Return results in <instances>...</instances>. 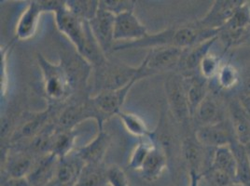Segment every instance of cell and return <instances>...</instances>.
I'll return each mask as SVG.
<instances>
[{
    "label": "cell",
    "mask_w": 250,
    "mask_h": 186,
    "mask_svg": "<svg viewBox=\"0 0 250 186\" xmlns=\"http://www.w3.org/2000/svg\"><path fill=\"white\" fill-rule=\"evenodd\" d=\"M219 35V31L204 27L198 20L186 24L171 26L155 34H148L145 38L138 41L117 43L115 44L112 52L143 48L150 50L164 47L188 50L202 42L216 37Z\"/></svg>",
    "instance_id": "obj_1"
},
{
    "label": "cell",
    "mask_w": 250,
    "mask_h": 186,
    "mask_svg": "<svg viewBox=\"0 0 250 186\" xmlns=\"http://www.w3.org/2000/svg\"><path fill=\"white\" fill-rule=\"evenodd\" d=\"M56 27L71 42L75 50L93 67L106 59L90 27L84 21L67 10L66 6L54 13Z\"/></svg>",
    "instance_id": "obj_2"
},
{
    "label": "cell",
    "mask_w": 250,
    "mask_h": 186,
    "mask_svg": "<svg viewBox=\"0 0 250 186\" xmlns=\"http://www.w3.org/2000/svg\"><path fill=\"white\" fill-rule=\"evenodd\" d=\"M93 72L95 94L105 91L119 90L130 83L137 82L142 78L149 76L143 62L139 66L133 67L107 58L98 65L94 66Z\"/></svg>",
    "instance_id": "obj_3"
},
{
    "label": "cell",
    "mask_w": 250,
    "mask_h": 186,
    "mask_svg": "<svg viewBox=\"0 0 250 186\" xmlns=\"http://www.w3.org/2000/svg\"><path fill=\"white\" fill-rule=\"evenodd\" d=\"M37 59L42 70L44 92L49 101L55 104L68 99L73 88L62 64L49 62L41 53Z\"/></svg>",
    "instance_id": "obj_4"
},
{
    "label": "cell",
    "mask_w": 250,
    "mask_h": 186,
    "mask_svg": "<svg viewBox=\"0 0 250 186\" xmlns=\"http://www.w3.org/2000/svg\"><path fill=\"white\" fill-rule=\"evenodd\" d=\"M88 119L95 120L98 124L99 130H103L104 122L107 120L94 106L91 97L74 101L64 107L57 117L56 125L59 130H74L77 125Z\"/></svg>",
    "instance_id": "obj_5"
},
{
    "label": "cell",
    "mask_w": 250,
    "mask_h": 186,
    "mask_svg": "<svg viewBox=\"0 0 250 186\" xmlns=\"http://www.w3.org/2000/svg\"><path fill=\"white\" fill-rule=\"evenodd\" d=\"M167 103L177 121L187 123L191 119L188 101L187 79L180 74H172L166 81Z\"/></svg>",
    "instance_id": "obj_6"
},
{
    "label": "cell",
    "mask_w": 250,
    "mask_h": 186,
    "mask_svg": "<svg viewBox=\"0 0 250 186\" xmlns=\"http://www.w3.org/2000/svg\"><path fill=\"white\" fill-rule=\"evenodd\" d=\"M184 52L185 50L174 47H164L148 50L143 61L148 75L172 71L176 67L178 68Z\"/></svg>",
    "instance_id": "obj_7"
},
{
    "label": "cell",
    "mask_w": 250,
    "mask_h": 186,
    "mask_svg": "<svg viewBox=\"0 0 250 186\" xmlns=\"http://www.w3.org/2000/svg\"><path fill=\"white\" fill-rule=\"evenodd\" d=\"M194 135L201 145L209 149L230 145L236 141L232 125L228 118L215 124L200 127Z\"/></svg>",
    "instance_id": "obj_8"
},
{
    "label": "cell",
    "mask_w": 250,
    "mask_h": 186,
    "mask_svg": "<svg viewBox=\"0 0 250 186\" xmlns=\"http://www.w3.org/2000/svg\"><path fill=\"white\" fill-rule=\"evenodd\" d=\"M148 35L146 27L141 23L134 11H126L115 18V43L141 40Z\"/></svg>",
    "instance_id": "obj_9"
},
{
    "label": "cell",
    "mask_w": 250,
    "mask_h": 186,
    "mask_svg": "<svg viewBox=\"0 0 250 186\" xmlns=\"http://www.w3.org/2000/svg\"><path fill=\"white\" fill-rule=\"evenodd\" d=\"M136 83V81L130 83L129 85L119 90L96 93L91 97V100L97 110L106 119H108L110 116L117 115L118 113L122 111V107L125 104L126 97Z\"/></svg>",
    "instance_id": "obj_10"
},
{
    "label": "cell",
    "mask_w": 250,
    "mask_h": 186,
    "mask_svg": "<svg viewBox=\"0 0 250 186\" xmlns=\"http://www.w3.org/2000/svg\"><path fill=\"white\" fill-rule=\"evenodd\" d=\"M243 2L244 1L241 0H217L213 3L208 13L199 21L208 29L220 31Z\"/></svg>",
    "instance_id": "obj_11"
},
{
    "label": "cell",
    "mask_w": 250,
    "mask_h": 186,
    "mask_svg": "<svg viewBox=\"0 0 250 186\" xmlns=\"http://www.w3.org/2000/svg\"><path fill=\"white\" fill-rule=\"evenodd\" d=\"M115 18L116 16L113 14L99 9L94 19L89 21L94 37L105 55L113 50L116 44L114 40Z\"/></svg>",
    "instance_id": "obj_12"
},
{
    "label": "cell",
    "mask_w": 250,
    "mask_h": 186,
    "mask_svg": "<svg viewBox=\"0 0 250 186\" xmlns=\"http://www.w3.org/2000/svg\"><path fill=\"white\" fill-rule=\"evenodd\" d=\"M84 166L83 160L77 154L75 149L69 155L59 158L53 181L58 186H75Z\"/></svg>",
    "instance_id": "obj_13"
},
{
    "label": "cell",
    "mask_w": 250,
    "mask_h": 186,
    "mask_svg": "<svg viewBox=\"0 0 250 186\" xmlns=\"http://www.w3.org/2000/svg\"><path fill=\"white\" fill-rule=\"evenodd\" d=\"M60 63L68 75L73 91L86 87L88 78L93 72V66L85 61L78 52L74 55L69 54L62 56Z\"/></svg>",
    "instance_id": "obj_14"
},
{
    "label": "cell",
    "mask_w": 250,
    "mask_h": 186,
    "mask_svg": "<svg viewBox=\"0 0 250 186\" xmlns=\"http://www.w3.org/2000/svg\"><path fill=\"white\" fill-rule=\"evenodd\" d=\"M218 39L219 36L207 41L202 42L194 46L193 48L185 50L182 60L178 66V69L180 70V74L186 78H189L199 74L200 63L208 54L210 49Z\"/></svg>",
    "instance_id": "obj_15"
},
{
    "label": "cell",
    "mask_w": 250,
    "mask_h": 186,
    "mask_svg": "<svg viewBox=\"0 0 250 186\" xmlns=\"http://www.w3.org/2000/svg\"><path fill=\"white\" fill-rule=\"evenodd\" d=\"M42 13L44 12L40 0H33L27 4L16 25L15 34L17 39L27 40L36 35Z\"/></svg>",
    "instance_id": "obj_16"
},
{
    "label": "cell",
    "mask_w": 250,
    "mask_h": 186,
    "mask_svg": "<svg viewBox=\"0 0 250 186\" xmlns=\"http://www.w3.org/2000/svg\"><path fill=\"white\" fill-rule=\"evenodd\" d=\"M191 119H193L198 128L215 124L227 119L224 114V108L219 99L209 93L205 100L199 104Z\"/></svg>",
    "instance_id": "obj_17"
},
{
    "label": "cell",
    "mask_w": 250,
    "mask_h": 186,
    "mask_svg": "<svg viewBox=\"0 0 250 186\" xmlns=\"http://www.w3.org/2000/svg\"><path fill=\"white\" fill-rule=\"evenodd\" d=\"M37 157L24 149H15L10 153L4 163L7 178H27Z\"/></svg>",
    "instance_id": "obj_18"
},
{
    "label": "cell",
    "mask_w": 250,
    "mask_h": 186,
    "mask_svg": "<svg viewBox=\"0 0 250 186\" xmlns=\"http://www.w3.org/2000/svg\"><path fill=\"white\" fill-rule=\"evenodd\" d=\"M59 158L52 154L37 157L27 180L31 186H44L54 180Z\"/></svg>",
    "instance_id": "obj_19"
},
{
    "label": "cell",
    "mask_w": 250,
    "mask_h": 186,
    "mask_svg": "<svg viewBox=\"0 0 250 186\" xmlns=\"http://www.w3.org/2000/svg\"><path fill=\"white\" fill-rule=\"evenodd\" d=\"M230 123L232 125L236 141L241 145L250 144V112L240 101L232 100L229 105Z\"/></svg>",
    "instance_id": "obj_20"
},
{
    "label": "cell",
    "mask_w": 250,
    "mask_h": 186,
    "mask_svg": "<svg viewBox=\"0 0 250 186\" xmlns=\"http://www.w3.org/2000/svg\"><path fill=\"white\" fill-rule=\"evenodd\" d=\"M167 161L165 147L156 141L138 172L146 182H155L167 169Z\"/></svg>",
    "instance_id": "obj_21"
},
{
    "label": "cell",
    "mask_w": 250,
    "mask_h": 186,
    "mask_svg": "<svg viewBox=\"0 0 250 186\" xmlns=\"http://www.w3.org/2000/svg\"><path fill=\"white\" fill-rule=\"evenodd\" d=\"M53 112L52 107L47 110L30 115L21 127L15 130L11 136V142L19 143L24 140L30 141L34 137L40 134L42 130L51 123V116Z\"/></svg>",
    "instance_id": "obj_22"
},
{
    "label": "cell",
    "mask_w": 250,
    "mask_h": 186,
    "mask_svg": "<svg viewBox=\"0 0 250 186\" xmlns=\"http://www.w3.org/2000/svg\"><path fill=\"white\" fill-rule=\"evenodd\" d=\"M110 145V137L103 130H99L92 142L83 147L77 148L76 152L85 164L104 163V156Z\"/></svg>",
    "instance_id": "obj_23"
},
{
    "label": "cell",
    "mask_w": 250,
    "mask_h": 186,
    "mask_svg": "<svg viewBox=\"0 0 250 186\" xmlns=\"http://www.w3.org/2000/svg\"><path fill=\"white\" fill-rule=\"evenodd\" d=\"M208 167L225 172L236 180L237 161L230 145L212 149V154L209 156Z\"/></svg>",
    "instance_id": "obj_24"
},
{
    "label": "cell",
    "mask_w": 250,
    "mask_h": 186,
    "mask_svg": "<svg viewBox=\"0 0 250 186\" xmlns=\"http://www.w3.org/2000/svg\"><path fill=\"white\" fill-rule=\"evenodd\" d=\"M186 78V77H185ZM188 87V101L190 115L194 114L199 104H201L205 98L208 95V80L202 77L200 74L192 77L186 78Z\"/></svg>",
    "instance_id": "obj_25"
},
{
    "label": "cell",
    "mask_w": 250,
    "mask_h": 186,
    "mask_svg": "<svg viewBox=\"0 0 250 186\" xmlns=\"http://www.w3.org/2000/svg\"><path fill=\"white\" fill-rule=\"evenodd\" d=\"M108 167L104 163L85 164L82 174L75 186H105Z\"/></svg>",
    "instance_id": "obj_26"
},
{
    "label": "cell",
    "mask_w": 250,
    "mask_h": 186,
    "mask_svg": "<svg viewBox=\"0 0 250 186\" xmlns=\"http://www.w3.org/2000/svg\"><path fill=\"white\" fill-rule=\"evenodd\" d=\"M205 146L201 145L194 137H188L184 141L182 150L189 170H197L203 174L202 168L205 163Z\"/></svg>",
    "instance_id": "obj_27"
},
{
    "label": "cell",
    "mask_w": 250,
    "mask_h": 186,
    "mask_svg": "<svg viewBox=\"0 0 250 186\" xmlns=\"http://www.w3.org/2000/svg\"><path fill=\"white\" fill-rule=\"evenodd\" d=\"M117 116L121 119L126 130L129 133L136 136L139 139L156 140L155 130H153V131L149 130L146 127V123L144 122V120L141 117H139L138 115L121 111L120 113H118Z\"/></svg>",
    "instance_id": "obj_28"
},
{
    "label": "cell",
    "mask_w": 250,
    "mask_h": 186,
    "mask_svg": "<svg viewBox=\"0 0 250 186\" xmlns=\"http://www.w3.org/2000/svg\"><path fill=\"white\" fill-rule=\"evenodd\" d=\"M76 142V132L74 130H59L57 128L55 133L52 138L51 154L57 156L58 158H62L72 153L74 145Z\"/></svg>",
    "instance_id": "obj_29"
},
{
    "label": "cell",
    "mask_w": 250,
    "mask_h": 186,
    "mask_svg": "<svg viewBox=\"0 0 250 186\" xmlns=\"http://www.w3.org/2000/svg\"><path fill=\"white\" fill-rule=\"evenodd\" d=\"M230 147L237 161L236 182L244 186H250V162L246 146L235 141Z\"/></svg>",
    "instance_id": "obj_30"
},
{
    "label": "cell",
    "mask_w": 250,
    "mask_h": 186,
    "mask_svg": "<svg viewBox=\"0 0 250 186\" xmlns=\"http://www.w3.org/2000/svg\"><path fill=\"white\" fill-rule=\"evenodd\" d=\"M67 10L84 21H92L99 11V1L97 0H68Z\"/></svg>",
    "instance_id": "obj_31"
},
{
    "label": "cell",
    "mask_w": 250,
    "mask_h": 186,
    "mask_svg": "<svg viewBox=\"0 0 250 186\" xmlns=\"http://www.w3.org/2000/svg\"><path fill=\"white\" fill-rule=\"evenodd\" d=\"M214 79L219 90L230 91L239 84L240 73L230 62L222 63Z\"/></svg>",
    "instance_id": "obj_32"
},
{
    "label": "cell",
    "mask_w": 250,
    "mask_h": 186,
    "mask_svg": "<svg viewBox=\"0 0 250 186\" xmlns=\"http://www.w3.org/2000/svg\"><path fill=\"white\" fill-rule=\"evenodd\" d=\"M156 143V140L150 139H139L138 144L136 145L134 151L132 152L129 159V167L133 170L139 171L141 167L144 164L145 160L151 151L152 147Z\"/></svg>",
    "instance_id": "obj_33"
},
{
    "label": "cell",
    "mask_w": 250,
    "mask_h": 186,
    "mask_svg": "<svg viewBox=\"0 0 250 186\" xmlns=\"http://www.w3.org/2000/svg\"><path fill=\"white\" fill-rule=\"evenodd\" d=\"M221 64L222 62L220 57L209 52L200 63L199 74L207 80L214 79L219 72Z\"/></svg>",
    "instance_id": "obj_34"
},
{
    "label": "cell",
    "mask_w": 250,
    "mask_h": 186,
    "mask_svg": "<svg viewBox=\"0 0 250 186\" xmlns=\"http://www.w3.org/2000/svg\"><path fill=\"white\" fill-rule=\"evenodd\" d=\"M136 3L132 0H100L99 9L117 16L126 11H134Z\"/></svg>",
    "instance_id": "obj_35"
},
{
    "label": "cell",
    "mask_w": 250,
    "mask_h": 186,
    "mask_svg": "<svg viewBox=\"0 0 250 186\" xmlns=\"http://www.w3.org/2000/svg\"><path fill=\"white\" fill-rule=\"evenodd\" d=\"M107 183L110 186H130L125 170L116 165L108 167Z\"/></svg>",
    "instance_id": "obj_36"
},
{
    "label": "cell",
    "mask_w": 250,
    "mask_h": 186,
    "mask_svg": "<svg viewBox=\"0 0 250 186\" xmlns=\"http://www.w3.org/2000/svg\"><path fill=\"white\" fill-rule=\"evenodd\" d=\"M11 46L3 47L1 50V93L3 96L6 95L8 89V52Z\"/></svg>",
    "instance_id": "obj_37"
},
{
    "label": "cell",
    "mask_w": 250,
    "mask_h": 186,
    "mask_svg": "<svg viewBox=\"0 0 250 186\" xmlns=\"http://www.w3.org/2000/svg\"><path fill=\"white\" fill-rule=\"evenodd\" d=\"M1 186H31V185L28 182L27 178H20V179L6 178L2 182Z\"/></svg>",
    "instance_id": "obj_38"
},
{
    "label": "cell",
    "mask_w": 250,
    "mask_h": 186,
    "mask_svg": "<svg viewBox=\"0 0 250 186\" xmlns=\"http://www.w3.org/2000/svg\"><path fill=\"white\" fill-rule=\"evenodd\" d=\"M189 176V182L188 186H200V181L203 177V174L197 170H189L188 171Z\"/></svg>",
    "instance_id": "obj_39"
},
{
    "label": "cell",
    "mask_w": 250,
    "mask_h": 186,
    "mask_svg": "<svg viewBox=\"0 0 250 186\" xmlns=\"http://www.w3.org/2000/svg\"><path fill=\"white\" fill-rule=\"evenodd\" d=\"M240 102L244 105V107H245L248 111H250V96L243 97Z\"/></svg>",
    "instance_id": "obj_40"
},
{
    "label": "cell",
    "mask_w": 250,
    "mask_h": 186,
    "mask_svg": "<svg viewBox=\"0 0 250 186\" xmlns=\"http://www.w3.org/2000/svg\"><path fill=\"white\" fill-rule=\"evenodd\" d=\"M246 149H247V152H248V155H249V158H250V144L248 145H246Z\"/></svg>",
    "instance_id": "obj_41"
},
{
    "label": "cell",
    "mask_w": 250,
    "mask_h": 186,
    "mask_svg": "<svg viewBox=\"0 0 250 186\" xmlns=\"http://www.w3.org/2000/svg\"><path fill=\"white\" fill-rule=\"evenodd\" d=\"M58 186L57 185H56V183L54 182V181H52V182H51V183H49V184H47L46 186Z\"/></svg>",
    "instance_id": "obj_42"
},
{
    "label": "cell",
    "mask_w": 250,
    "mask_h": 186,
    "mask_svg": "<svg viewBox=\"0 0 250 186\" xmlns=\"http://www.w3.org/2000/svg\"><path fill=\"white\" fill-rule=\"evenodd\" d=\"M244 186L243 185H241L240 183H238V182H234L233 184H231L230 186Z\"/></svg>",
    "instance_id": "obj_43"
}]
</instances>
